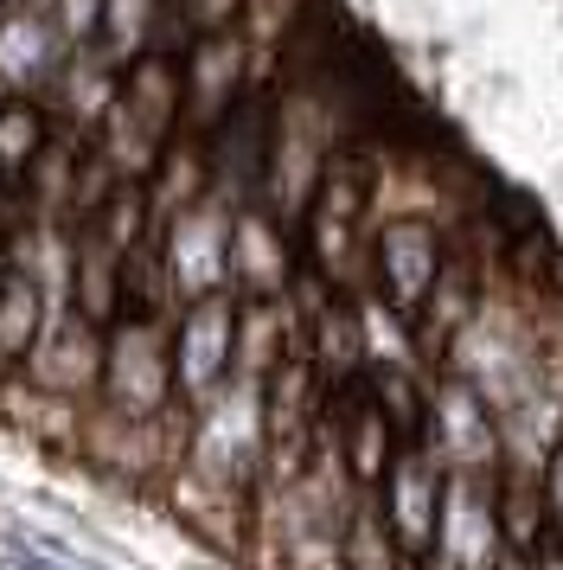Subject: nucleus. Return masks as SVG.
I'll use <instances>...</instances> for the list:
<instances>
[{"mask_svg": "<svg viewBox=\"0 0 563 570\" xmlns=\"http://www.w3.org/2000/svg\"><path fill=\"white\" fill-rule=\"evenodd\" d=\"M0 104H7V83H0Z\"/></svg>", "mask_w": 563, "mask_h": 570, "instance_id": "27", "label": "nucleus"}, {"mask_svg": "<svg viewBox=\"0 0 563 570\" xmlns=\"http://www.w3.org/2000/svg\"><path fill=\"white\" fill-rule=\"evenodd\" d=\"M179 90H186V109H179V129L211 135L230 109L250 97V46L244 32H199L186 52H179Z\"/></svg>", "mask_w": 563, "mask_h": 570, "instance_id": "7", "label": "nucleus"}, {"mask_svg": "<svg viewBox=\"0 0 563 570\" xmlns=\"http://www.w3.org/2000/svg\"><path fill=\"white\" fill-rule=\"evenodd\" d=\"M51 109L39 97H7L0 104V180H20L26 167L39 160V148L51 141Z\"/></svg>", "mask_w": 563, "mask_h": 570, "instance_id": "20", "label": "nucleus"}, {"mask_svg": "<svg viewBox=\"0 0 563 570\" xmlns=\"http://www.w3.org/2000/svg\"><path fill=\"white\" fill-rule=\"evenodd\" d=\"M230 218L237 212L205 193L186 212H174L160 225V263H167V283H174V302H199V295H218L230 288Z\"/></svg>", "mask_w": 563, "mask_h": 570, "instance_id": "5", "label": "nucleus"}, {"mask_svg": "<svg viewBox=\"0 0 563 570\" xmlns=\"http://www.w3.org/2000/svg\"><path fill=\"white\" fill-rule=\"evenodd\" d=\"M448 474H506V436H500V416L486 411V397L455 372H435L429 379V416H423V436Z\"/></svg>", "mask_w": 563, "mask_h": 570, "instance_id": "4", "label": "nucleus"}, {"mask_svg": "<svg viewBox=\"0 0 563 570\" xmlns=\"http://www.w3.org/2000/svg\"><path fill=\"white\" fill-rule=\"evenodd\" d=\"M186 462L205 474H225L237 488H256V474H263V379L230 372L205 404H192Z\"/></svg>", "mask_w": 563, "mask_h": 570, "instance_id": "3", "label": "nucleus"}, {"mask_svg": "<svg viewBox=\"0 0 563 570\" xmlns=\"http://www.w3.org/2000/svg\"><path fill=\"white\" fill-rule=\"evenodd\" d=\"M537 500H544V513H551V525L563 532V442L537 462Z\"/></svg>", "mask_w": 563, "mask_h": 570, "instance_id": "24", "label": "nucleus"}, {"mask_svg": "<svg viewBox=\"0 0 563 570\" xmlns=\"http://www.w3.org/2000/svg\"><path fill=\"white\" fill-rule=\"evenodd\" d=\"M154 13H160V0H102V27H97V39L128 65V58L148 52Z\"/></svg>", "mask_w": 563, "mask_h": 570, "instance_id": "21", "label": "nucleus"}, {"mask_svg": "<svg viewBox=\"0 0 563 570\" xmlns=\"http://www.w3.org/2000/svg\"><path fill=\"white\" fill-rule=\"evenodd\" d=\"M295 269H302V237L288 232L263 199L230 218V295L237 302H276V295H288Z\"/></svg>", "mask_w": 563, "mask_h": 570, "instance_id": "12", "label": "nucleus"}, {"mask_svg": "<svg viewBox=\"0 0 563 570\" xmlns=\"http://www.w3.org/2000/svg\"><path fill=\"white\" fill-rule=\"evenodd\" d=\"M122 58L109 52L102 39H83V46H71V58L58 65V78H51V90L39 97V104L51 109V122L71 135H97V122L116 109V97H122Z\"/></svg>", "mask_w": 563, "mask_h": 570, "instance_id": "14", "label": "nucleus"}, {"mask_svg": "<svg viewBox=\"0 0 563 570\" xmlns=\"http://www.w3.org/2000/svg\"><path fill=\"white\" fill-rule=\"evenodd\" d=\"M442 257H448V225L435 218H384L372 232V288L397 314H416L423 295L442 276Z\"/></svg>", "mask_w": 563, "mask_h": 570, "instance_id": "11", "label": "nucleus"}, {"mask_svg": "<svg viewBox=\"0 0 563 570\" xmlns=\"http://www.w3.org/2000/svg\"><path fill=\"white\" fill-rule=\"evenodd\" d=\"M7 269H13V257H7V225H0V283H7Z\"/></svg>", "mask_w": 563, "mask_h": 570, "instance_id": "25", "label": "nucleus"}, {"mask_svg": "<svg viewBox=\"0 0 563 570\" xmlns=\"http://www.w3.org/2000/svg\"><path fill=\"white\" fill-rule=\"evenodd\" d=\"M77 232V263H71V308L109 327L122 314V250L97 232V225H71Z\"/></svg>", "mask_w": 563, "mask_h": 570, "instance_id": "17", "label": "nucleus"}, {"mask_svg": "<svg viewBox=\"0 0 563 570\" xmlns=\"http://www.w3.org/2000/svg\"><path fill=\"white\" fill-rule=\"evenodd\" d=\"M141 186H148V206H154L160 225H167L174 212H186L192 199H205V193H211V155H205V135L179 129L174 141L160 148V160H154V174Z\"/></svg>", "mask_w": 563, "mask_h": 570, "instance_id": "18", "label": "nucleus"}, {"mask_svg": "<svg viewBox=\"0 0 563 570\" xmlns=\"http://www.w3.org/2000/svg\"><path fill=\"white\" fill-rule=\"evenodd\" d=\"M46 321H51V308L39 295V283L26 269H7V283H0V379L20 372V360L32 353V340H39Z\"/></svg>", "mask_w": 563, "mask_h": 570, "instance_id": "19", "label": "nucleus"}, {"mask_svg": "<svg viewBox=\"0 0 563 570\" xmlns=\"http://www.w3.org/2000/svg\"><path fill=\"white\" fill-rule=\"evenodd\" d=\"M174 7L186 13L192 32H225V27H237V13H244V0H174Z\"/></svg>", "mask_w": 563, "mask_h": 570, "instance_id": "23", "label": "nucleus"}, {"mask_svg": "<svg viewBox=\"0 0 563 570\" xmlns=\"http://www.w3.org/2000/svg\"><path fill=\"white\" fill-rule=\"evenodd\" d=\"M442 493H448V468L429 442H404L397 462L378 481V513L391 525V539L404 544L409 564H423L435 544V519H442Z\"/></svg>", "mask_w": 563, "mask_h": 570, "instance_id": "9", "label": "nucleus"}, {"mask_svg": "<svg viewBox=\"0 0 563 570\" xmlns=\"http://www.w3.org/2000/svg\"><path fill=\"white\" fill-rule=\"evenodd\" d=\"M314 7H320V0H244L237 32H244V46H250V90H276L282 58H288V46H295V32L307 27Z\"/></svg>", "mask_w": 563, "mask_h": 570, "instance_id": "15", "label": "nucleus"}, {"mask_svg": "<svg viewBox=\"0 0 563 570\" xmlns=\"http://www.w3.org/2000/svg\"><path fill=\"white\" fill-rule=\"evenodd\" d=\"M500 551H506L500 474H448L442 519H435V544L416 570H493Z\"/></svg>", "mask_w": 563, "mask_h": 570, "instance_id": "6", "label": "nucleus"}, {"mask_svg": "<svg viewBox=\"0 0 563 570\" xmlns=\"http://www.w3.org/2000/svg\"><path fill=\"white\" fill-rule=\"evenodd\" d=\"M237 295H199L174 314V391L179 404H205L230 379V346H237Z\"/></svg>", "mask_w": 563, "mask_h": 570, "instance_id": "8", "label": "nucleus"}, {"mask_svg": "<svg viewBox=\"0 0 563 570\" xmlns=\"http://www.w3.org/2000/svg\"><path fill=\"white\" fill-rule=\"evenodd\" d=\"M83 411H90V404H65V397L39 391L32 379H20V372H7V379H0V416H7L13 430H26L32 442L58 449V455H77Z\"/></svg>", "mask_w": 563, "mask_h": 570, "instance_id": "16", "label": "nucleus"}, {"mask_svg": "<svg viewBox=\"0 0 563 570\" xmlns=\"http://www.w3.org/2000/svg\"><path fill=\"white\" fill-rule=\"evenodd\" d=\"M46 7H51V20L65 27V39H71V46L97 39V27H102V0H46Z\"/></svg>", "mask_w": 563, "mask_h": 570, "instance_id": "22", "label": "nucleus"}, {"mask_svg": "<svg viewBox=\"0 0 563 570\" xmlns=\"http://www.w3.org/2000/svg\"><path fill=\"white\" fill-rule=\"evenodd\" d=\"M7 7H13V0H0V13H7Z\"/></svg>", "mask_w": 563, "mask_h": 570, "instance_id": "26", "label": "nucleus"}, {"mask_svg": "<svg viewBox=\"0 0 563 570\" xmlns=\"http://www.w3.org/2000/svg\"><path fill=\"white\" fill-rule=\"evenodd\" d=\"M102 346H109V327H97L90 314H51L32 353L20 360V379H32L39 391L65 397V404H97L102 391Z\"/></svg>", "mask_w": 563, "mask_h": 570, "instance_id": "10", "label": "nucleus"}, {"mask_svg": "<svg viewBox=\"0 0 563 570\" xmlns=\"http://www.w3.org/2000/svg\"><path fill=\"white\" fill-rule=\"evenodd\" d=\"M65 58H71V39L51 20L46 0H13L0 13V83H7V97H46Z\"/></svg>", "mask_w": 563, "mask_h": 570, "instance_id": "13", "label": "nucleus"}, {"mask_svg": "<svg viewBox=\"0 0 563 570\" xmlns=\"http://www.w3.org/2000/svg\"><path fill=\"white\" fill-rule=\"evenodd\" d=\"M174 397V321L167 314H116L109 346H102L97 404L122 416H160Z\"/></svg>", "mask_w": 563, "mask_h": 570, "instance_id": "2", "label": "nucleus"}, {"mask_svg": "<svg viewBox=\"0 0 563 570\" xmlns=\"http://www.w3.org/2000/svg\"><path fill=\"white\" fill-rule=\"evenodd\" d=\"M365 180H372V148L365 141H346L333 155L327 180L314 193V206L302 218V263L320 276V283L346 288H372V212H365Z\"/></svg>", "mask_w": 563, "mask_h": 570, "instance_id": "1", "label": "nucleus"}]
</instances>
